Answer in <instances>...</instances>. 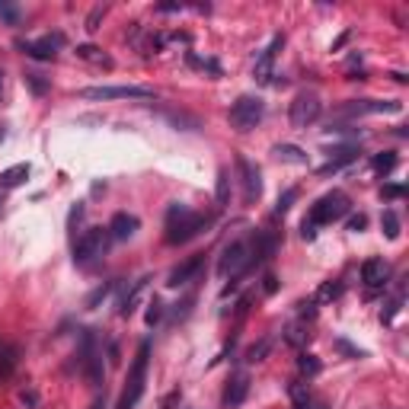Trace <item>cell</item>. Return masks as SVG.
<instances>
[{
    "label": "cell",
    "mask_w": 409,
    "mask_h": 409,
    "mask_svg": "<svg viewBox=\"0 0 409 409\" xmlns=\"http://www.w3.org/2000/svg\"><path fill=\"white\" fill-rule=\"evenodd\" d=\"M215 224V215H205V211H192L189 205H179V201H170L166 208V243L179 246L189 243L201 230H208Z\"/></svg>",
    "instance_id": "6da1fadb"
},
{
    "label": "cell",
    "mask_w": 409,
    "mask_h": 409,
    "mask_svg": "<svg viewBox=\"0 0 409 409\" xmlns=\"http://www.w3.org/2000/svg\"><path fill=\"white\" fill-rule=\"evenodd\" d=\"M250 252H252V234L250 237H237V240H230V243L221 250L218 275L221 279L230 275V285L224 288V295H230V291L240 285V279L250 272Z\"/></svg>",
    "instance_id": "7a4b0ae2"
},
{
    "label": "cell",
    "mask_w": 409,
    "mask_h": 409,
    "mask_svg": "<svg viewBox=\"0 0 409 409\" xmlns=\"http://www.w3.org/2000/svg\"><path fill=\"white\" fill-rule=\"evenodd\" d=\"M148 358H150V342H141L138 355H134V365L128 371V381H125V390L115 403V409H134L144 393V383H148Z\"/></svg>",
    "instance_id": "3957f363"
},
{
    "label": "cell",
    "mask_w": 409,
    "mask_h": 409,
    "mask_svg": "<svg viewBox=\"0 0 409 409\" xmlns=\"http://www.w3.org/2000/svg\"><path fill=\"white\" fill-rule=\"evenodd\" d=\"M348 195L346 192H326V195H320V199L310 205V215H307L304 221H310L314 227H326V224H332V221H339V218H346L348 215Z\"/></svg>",
    "instance_id": "277c9868"
},
{
    "label": "cell",
    "mask_w": 409,
    "mask_h": 409,
    "mask_svg": "<svg viewBox=\"0 0 409 409\" xmlns=\"http://www.w3.org/2000/svg\"><path fill=\"white\" fill-rule=\"evenodd\" d=\"M109 243H112L109 227H90V230H83V234L77 237V243H74V262H77V266H90V262H96L99 256H106Z\"/></svg>",
    "instance_id": "5b68a950"
},
{
    "label": "cell",
    "mask_w": 409,
    "mask_h": 409,
    "mask_svg": "<svg viewBox=\"0 0 409 409\" xmlns=\"http://www.w3.org/2000/svg\"><path fill=\"white\" fill-rule=\"evenodd\" d=\"M403 112V103L397 99H348V103L336 106L332 115L336 119H361V115H397Z\"/></svg>",
    "instance_id": "8992f818"
},
{
    "label": "cell",
    "mask_w": 409,
    "mask_h": 409,
    "mask_svg": "<svg viewBox=\"0 0 409 409\" xmlns=\"http://www.w3.org/2000/svg\"><path fill=\"white\" fill-rule=\"evenodd\" d=\"M323 112V99L317 90H301V93L291 99V109H288V119H291V125L295 128H310V125L320 119Z\"/></svg>",
    "instance_id": "52a82bcc"
},
{
    "label": "cell",
    "mask_w": 409,
    "mask_h": 409,
    "mask_svg": "<svg viewBox=\"0 0 409 409\" xmlns=\"http://www.w3.org/2000/svg\"><path fill=\"white\" fill-rule=\"evenodd\" d=\"M262 115H266V103L259 96H237V103L230 106V125L237 131H252L262 122Z\"/></svg>",
    "instance_id": "ba28073f"
},
{
    "label": "cell",
    "mask_w": 409,
    "mask_h": 409,
    "mask_svg": "<svg viewBox=\"0 0 409 409\" xmlns=\"http://www.w3.org/2000/svg\"><path fill=\"white\" fill-rule=\"evenodd\" d=\"M61 45H64V35H61V32H52V35H42V39H35V42H26V39H19L17 48H19L23 54H29V58H35V61H52Z\"/></svg>",
    "instance_id": "9c48e42d"
},
{
    "label": "cell",
    "mask_w": 409,
    "mask_h": 409,
    "mask_svg": "<svg viewBox=\"0 0 409 409\" xmlns=\"http://www.w3.org/2000/svg\"><path fill=\"white\" fill-rule=\"evenodd\" d=\"M237 173H240V183H243V201H246V205H256V201H259V195H262V173H259V166L240 154V157H237Z\"/></svg>",
    "instance_id": "30bf717a"
},
{
    "label": "cell",
    "mask_w": 409,
    "mask_h": 409,
    "mask_svg": "<svg viewBox=\"0 0 409 409\" xmlns=\"http://www.w3.org/2000/svg\"><path fill=\"white\" fill-rule=\"evenodd\" d=\"M285 48V35H275L266 48L259 52V58H256V64H252V77H256V83H272V68H275V58H279V52Z\"/></svg>",
    "instance_id": "8fae6325"
},
{
    "label": "cell",
    "mask_w": 409,
    "mask_h": 409,
    "mask_svg": "<svg viewBox=\"0 0 409 409\" xmlns=\"http://www.w3.org/2000/svg\"><path fill=\"white\" fill-rule=\"evenodd\" d=\"M83 99H154V90L148 87H87L80 90Z\"/></svg>",
    "instance_id": "7c38bea8"
},
{
    "label": "cell",
    "mask_w": 409,
    "mask_h": 409,
    "mask_svg": "<svg viewBox=\"0 0 409 409\" xmlns=\"http://www.w3.org/2000/svg\"><path fill=\"white\" fill-rule=\"evenodd\" d=\"M246 393H250V375H246V371L230 375V381H227V387H224V406L227 409L240 406V403L246 400Z\"/></svg>",
    "instance_id": "4fadbf2b"
},
{
    "label": "cell",
    "mask_w": 409,
    "mask_h": 409,
    "mask_svg": "<svg viewBox=\"0 0 409 409\" xmlns=\"http://www.w3.org/2000/svg\"><path fill=\"white\" fill-rule=\"evenodd\" d=\"M201 266H205V256H192V259L179 262V266H176V269L170 272L166 285H170V288H183V285H189V281L201 272Z\"/></svg>",
    "instance_id": "5bb4252c"
},
{
    "label": "cell",
    "mask_w": 409,
    "mask_h": 409,
    "mask_svg": "<svg viewBox=\"0 0 409 409\" xmlns=\"http://www.w3.org/2000/svg\"><path fill=\"white\" fill-rule=\"evenodd\" d=\"M387 275H390V269H387L383 259H368L365 266H361V281H365V288H371V291L387 285Z\"/></svg>",
    "instance_id": "9a60e30c"
},
{
    "label": "cell",
    "mask_w": 409,
    "mask_h": 409,
    "mask_svg": "<svg viewBox=\"0 0 409 409\" xmlns=\"http://www.w3.org/2000/svg\"><path fill=\"white\" fill-rule=\"evenodd\" d=\"M148 281H150V275H141L138 281H131V288L122 295V301H119V317H125V320H128V317L138 310V301H141V295H144Z\"/></svg>",
    "instance_id": "2e32d148"
},
{
    "label": "cell",
    "mask_w": 409,
    "mask_h": 409,
    "mask_svg": "<svg viewBox=\"0 0 409 409\" xmlns=\"http://www.w3.org/2000/svg\"><path fill=\"white\" fill-rule=\"evenodd\" d=\"M358 160V148H336L330 150V160L320 166V176H330V173H339L342 166L348 163H355Z\"/></svg>",
    "instance_id": "e0dca14e"
},
{
    "label": "cell",
    "mask_w": 409,
    "mask_h": 409,
    "mask_svg": "<svg viewBox=\"0 0 409 409\" xmlns=\"http://www.w3.org/2000/svg\"><path fill=\"white\" fill-rule=\"evenodd\" d=\"M138 224H141V221L134 218V215H128V211H119V215L109 221V237H112V240H128V237H134Z\"/></svg>",
    "instance_id": "ac0fdd59"
},
{
    "label": "cell",
    "mask_w": 409,
    "mask_h": 409,
    "mask_svg": "<svg viewBox=\"0 0 409 409\" xmlns=\"http://www.w3.org/2000/svg\"><path fill=\"white\" fill-rule=\"evenodd\" d=\"M29 163H13V166H7L3 173H0V189H17V186H23L29 179Z\"/></svg>",
    "instance_id": "d6986e66"
},
{
    "label": "cell",
    "mask_w": 409,
    "mask_h": 409,
    "mask_svg": "<svg viewBox=\"0 0 409 409\" xmlns=\"http://www.w3.org/2000/svg\"><path fill=\"white\" fill-rule=\"evenodd\" d=\"M77 58H83V61L96 64V68L112 70V58H109L103 48H96V45H77Z\"/></svg>",
    "instance_id": "ffe728a7"
},
{
    "label": "cell",
    "mask_w": 409,
    "mask_h": 409,
    "mask_svg": "<svg viewBox=\"0 0 409 409\" xmlns=\"http://www.w3.org/2000/svg\"><path fill=\"white\" fill-rule=\"evenodd\" d=\"M272 154H275L281 163H295V166H307V160H310L304 150L295 148V144H275V148H272Z\"/></svg>",
    "instance_id": "44dd1931"
},
{
    "label": "cell",
    "mask_w": 409,
    "mask_h": 409,
    "mask_svg": "<svg viewBox=\"0 0 409 409\" xmlns=\"http://www.w3.org/2000/svg\"><path fill=\"white\" fill-rule=\"evenodd\" d=\"M17 365H19V352L13 346H7V342H0V381H7L17 371Z\"/></svg>",
    "instance_id": "7402d4cb"
},
{
    "label": "cell",
    "mask_w": 409,
    "mask_h": 409,
    "mask_svg": "<svg viewBox=\"0 0 409 409\" xmlns=\"http://www.w3.org/2000/svg\"><path fill=\"white\" fill-rule=\"evenodd\" d=\"M307 339H310V332H307V323L297 320V323H288V326H285V342H288V346L301 348Z\"/></svg>",
    "instance_id": "603a6c76"
},
{
    "label": "cell",
    "mask_w": 409,
    "mask_h": 409,
    "mask_svg": "<svg viewBox=\"0 0 409 409\" xmlns=\"http://www.w3.org/2000/svg\"><path fill=\"white\" fill-rule=\"evenodd\" d=\"M215 201H218V208H227V205H230V173H227V170H218V183H215Z\"/></svg>",
    "instance_id": "cb8c5ba5"
},
{
    "label": "cell",
    "mask_w": 409,
    "mask_h": 409,
    "mask_svg": "<svg viewBox=\"0 0 409 409\" xmlns=\"http://www.w3.org/2000/svg\"><path fill=\"white\" fill-rule=\"evenodd\" d=\"M381 230H383V237H387V240H397V237H400V215H397L393 208H383Z\"/></svg>",
    "instance_id": "d4e9b609"
},
{
    "label": "cell",
    "mask_w": 409,
    "mask_h": 409,
    "mask_svg": "<svg viewBox=\"0 0 409 409\" xmlns=\"http://www.w3.org/2000/svg\"><path fill=\"white\" fill-rule=\"evenodd\" d=\"M342 281L339 279H332V281H323L320 288H317V297H314V304H326V301H336V297L342 295Z\"/></svg>",
    "instance_id": "484cf974"
},
{
    "label": "cell",
    "mask_w": 409,
    "mask_h": 409,
    "mask_svg": "<svg viewBox=\"0 0 409 409\" xmlns=\"http://www.w3.org/2000/svg\"><path fill=\"white\" fill-rule=\"evenodd\" d=\"M297 371H301L304 377H317L323 371V365H320V358H317V355L301 352V355H297Z\"/></svg>",
    "instance_id": "4316f807"
},
{
    "label": "cell",
    "mask_w": 409,
    "mask_h": 409,
    "mask_svg": "<svg viewBox=\"0 0 409 409\" xmlns=\"http://www.w3.org/2000/svg\"><path fill=\"white\" fill-rule=\"evenodd\" d=\"M163 314H166V304L160 301V297H150V301H148V314H144V323H148V326H157V323L163 320Z\"/></svg>",
    "instance_id": "83f0119b"
},
{
    "label": "cell",
    "mask_w": 409,
    "mask_h": 409,
    "mask_svg": "<svg viewBox=\"0 0 409 409\" xmlns=\"http://www.w3.org/2000/svg\"><path fill=\"white\" fill-rule=\"evenodd\" d=\"M269 352H272V336H266V339H259L256 346L250 348V352H246V361H250V365H256V361H266V355H269Z\"/></svg>",
    "instance_id": "f1b7e54d"
},
{
    "label": "cell",
    "mask_w": 409,
    "mask_h": 409,
    "mask_svg": "<svg viewBox=\"0 0 409 409\" xmlns=\"http://www.w3.org/2000/svg\"><path fill=\"white\" fill-rule=\"evenodd\" d=\"M115 288H119V281H106V285H99L96 291H90V295H87V307H99L106 297L112 295Z\"/></svg>",
    "instance_id": "f546056e"
},
{
    "label": "cell",
    "mask_w": 409,
    "mask_h": 409,
    "mask_svg": "<svg viewBox=\"0 0 409 409\" xmlns=\"http://www.w3.org/2000/svg\"><path fill=\"white\" fill-rule=\"evenodd\" d=\"M23 80H26V87L32 90L35 96H45V93H48V87H52V83H48L42 74H35V70H26V77H23Z\"/></svg>",
    "instance_id": "4dcf8cb0"
},
{
    "label": "cell",
    "mask_w": 409,
    "mask_h": 409,
    "mask_svg": "<svg viewBox=\"0 0 409 409\" xmlns=\"http://www.w3.org/2000/svg\"><path fill=\"white\" fill-rule=\"evenodd\" d=\"M166 119H170V122L176 125V128H186V131H192V128H199V119H195V115H186V112H170V109H166Z\"/></svg>",
    "instance_id": "1f68e13d"
},
{
    "label": "cell",
    "mask_w": 409,
    "mask_h": 409,
    "mask_svg": "<svg viewBox=\"0 0 409 409\" xmlns=\"http://www.w3.org/2000/svg\"><path fill=\"white\" fill-rule=\"evenodd\" d=\"M397 160H400V157H397L393 150H383V154H377V157L371 160V166H375L377 173H390L393 166H397Z\"/></svg>",
    "instance_id": "d6a6232c"
},
{
    "label": "cell",
    "mask_w": 409,
    "mask_h": 409,
    "mask_svg": "<svg viewBox=\"0 0 409 409\" xmlns=\"http://www.w3.org/2000/svg\"><path fill=\"white\" fill-rule=\"evenodd\" d=\"M400 307H403V291L397 297H390L387 304H383V310H381V323H393V317L400 314Z\"/></svg>",
    "instance_id": "836d02e7"
},
{
    "label": "cell",
    "mask_w": 409,
    "mask_h": 409,
    "mask_svg": "<svg viewBox=\"0 0 409 409\" xmlns=\"http://www.w3.org/2000/svg\"><path fill=\"white\" fill-rule=\"evenodd\" d=\"M189 58V64L192 68H201V70H208V74H215V77H221V64L218 61H211V58H195V54H186Z\"/></svg>",
    "instance_id": "e575fe53"
},
{
    "label": "cell",
    "mask_w": 409,
    "mask_h": 409,
    "mask_svg": "<svg viewBox=\"0 0 409 409\" xmlns=\"http://www.w3.org/2000/svg\"><path fill=\"white\" fill-rule=\"evenodd\" d=\"M295 201H297V189H285L279 195V201H275V215H288Z\"/></svg>",
    "instance_id": "d590c367"
},
{
    "label": "cell",
    "mask_w": 409,
    "mask_h": 409,
    "mask_svg": "<svg viewBox=\"0 0 409 409\" xmlns=\"http://www.w3.org/2000/svg\"><path fill=\"white\" fill-rule=\"evenodd\" d=\"M332 348H336V352H342V355H348V358H365V352H361V348H355L348 339H332Z\"/></svg>",
    "instance_id": "8d00e7d4"
},
{
    "label": "cell",
    "mask_w": 409,
    "mask_h": 409,
    "mask_svg": "<svg viewBox=\"0 0 409 409\" xmlns=\"http://www.w3.org/2000/svg\"><path fill=\"white\" fill-rule=\"evenodd\" d=\"M403 195H406V186H400V183H387L381 189V199H390V201H400Z\"/></svg>",
    "instance_id": "74e56055"
},
{
    "label": "cell",
    "mask_w": 409,
    "mask_h": 409,
    "mask_svg": "<svg viewBox=\"0 0 409 409\" xmlns=\"http://www.w3.org/2000/svg\"><path fill=\"white\" fill-rule=\"evenodd\" d=\"M106 10H109V7H93V10H90L87 32H96V29H99V23H103V17H106Z\"/></svg>",
    "instance_id": "f35d334b"
},
{
    "label": "cell",
    "mask_w": 409,
    "mask_h": 409,
    "mask_svg": "<svg viewBox=\"0 0 409 409\" xmlns=\"http://www.w3.org/2000/svg\"><path fill=\"white\" fill-rule=\"evenodd\" d=\"M0 17L7 19L10 26H19V10L13 7V3H3V0H0Z\"/></svg>",
    "instance_id": "ab89813d"
},
{
    "label": "cell",
    "mask_w": 409,
    "mask_h": 409,
    "mask_svg": "<svg viewBox=\"0 0 409 409\" xmlns=\"http://www.w3.org/2000/svg\"><path fill=\"white\" fill-rule=\"evenodd\" d=\"M346 227H348V230H352V234H361V230H365V227H368V218H365V215H348Z\"/></svg>",
    "instance_id": "60d3db41"
},
{
    "label": "cell",
    "mask_w": 409,
    "mask_h": 409,
    "mask_svg": "<svg viewBox=\"0 0 409 409\" xmlns=\"http://www.w3.org/2000/svg\"><path fill=\"white\" fill-rule=\"evenodd\" d=\"M83 201H77V205H74V208H70V215H68V230H74V227L80 224V221H83Z\"/></svg>",
    "instance_id": "b9f144b4"
},
{
    "label": "cell",
    "mask_w": 409,
    "mask_h": 409,
    "mask_svg": "<svg viewBox=\"0 0 409 409\" xmlns=\"http://www.w3.org/2000/svg\"><path fill=\"white\" fill-rule=\"evenodd\" d=\"M262 291H266V295H275V291H279V279H275V275H266V279H262Z\"/></svg>",
    "instance_id": "7bdbcfd3"
},
{
    "label": "cell",
    "mask_w": 409,
    "mask_h": 409,
    "mask_svg": "<svg viewBox=\"0 0 409 409\" xmlns=\"http://www.w3.org/2000/svg\"><path fill=\"white\" fill-rule=\"evenodd\" d=\"M19 400H23V406H39V393H35V390H23V393H19Z\"/></svg>",
    "instance_id": "ee69618b"
},
{
    "label": "cell",
    "mask_w": 409,
    "mask_h": 409,
    "mask_svg": "<svg viewBox=\"0 0 409 409\" xmlns=\"http://www.w3.org/2000/svg\"><path fill=\"white\" fill-rule=\"evenodd\" d=\"M301 237H304V240H317V227L310 224V221H301Z\"/></svg>",
    "instance_id": "f6af8a7d"
},
{
    "label": "cell",
    "mask_w": 409,
    "mask_h": 409,
    "mask_svg": "<svg viewBox=\"0 0 409 409\" xmlns=\"http://www.w3.org/2000/svg\"><path fill=\"white\" fill-rule=\"evenodd\" d=\"M157 13H179V10H183V3H157Z\"/></svg>",
    "instance_id": "bcb514c9"
},
{
    "label": "cell",
    "mask_w": 409,
    "mask_h": 409,
    "mask_svg": "<svg viewBox=\"0 0 409 409\" xmlns=\"http://www.w3.org/2000/svg\"><path fill=\"white\" fill-rule=\"evenodd\" d=\"M176 403H179V393H170V397L163 400V406H160V409H173Z\"/></svg>",
    "instance_id": "7dc6e473"
},
{
    "label": "cell",
    "mask_w": 409,
    "mask_h": 409,
    "mask_svg": "<svg viewBox=\"0 0 409 409\" xmlns=\"http://www.w3.org/2000/svg\"><path fill=\"white\" fill-rule=\"evenodd\" d=\"M346 42H348V32H342L339 39H336V42H332V52H339V48H342V45H346Z\"/></svg>",
    "instance_id": "c3c4849f"
},
{
    "label": "cell",
    "mask_w": 409,
    "mask_h": 409,
    "mask_svg": "<svg viewBox=\"0 0 409 409\" xmlns=\"http://www.w3.org/2000/svg\"><path fill=\"white\" fill-rule=\"evenodd\" d=\"M109 361H112V365L119 361V346H115V342H109Z\"/></svg>",
    "instance_id": "681fc988"
},
{
    "label": "cell",
    "mask_w": 409,
    "mask_h": 409,
    "mask_svg": "<svg viewBox=\"0 0 409 409\" xmlns=\"http://www.w3.org/2000/svg\"><path fill=\"white\" fill-rule=\"evenodd\" d=\"M0 87H3V74H0Z\"/></svg>",
    "instance_id": "f907efd6"
},
{
    "label": "cell",
    "mask_w": 409,
    "mask_h": 409,
    "mask_svg": "<svg viewBox=\"0 0 409 409\" xmlns=\"http://www.w3.org/2000/svg\"><path fill=\"white\" fill-rule=\"evenodd\" d=\"M0 205H3V201H0Z\"/></svg>",
    "instance_id": "816d5d0a"
}]
</instances>
